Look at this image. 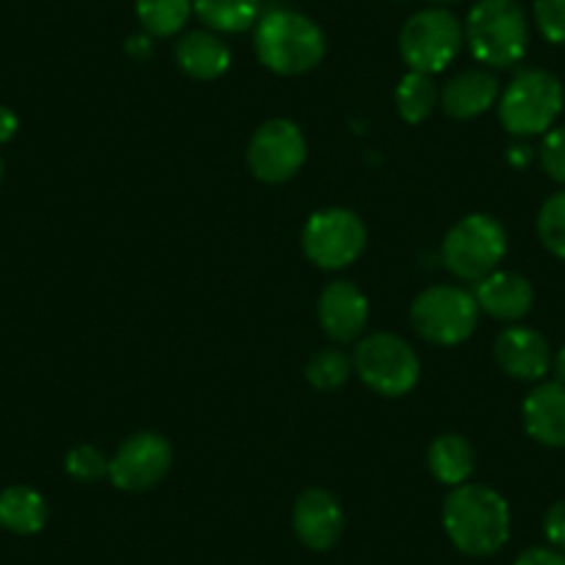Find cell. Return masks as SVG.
<instances>
[{"instance_id":"obj_1","label":"cell","mask_w":565,"mask_h":565,"mask_svg":"<svg viewBox=\"0 0 565 565\" xmlns=\"http://www.w3.org/2000/svg\"><path fill=\"white\" fill-rule=\"evenodd\" d=\"M444 530L455 548L469 557H491L510 541V504L493 488L463 482L452 488L441 510Z\"/></svg>"},{"instance_id":"obj_2","label":"cell","mask_w":565,"mask_h":565,"mask_svg":"<svg viewBox=\"0 0 565 565\" xmlns=\"http://www.w3.org/2000/svg\"><path fill=\"white\" fill-rule=\"evenodd\" d=\"M328 53L324 31L311 18L275 9L255 23V56L277 75H302L319 67Z\"/></svg>"},{"instance_id":"obj_3","label":"cell","mask_w":565,"mask_h":565,"mask_svg":"<svg viewBox=\"0 0 565 565\" xmlns=\"http://www.w3.org/2000/svg\"><path fill=\"white\" fill-rule=\"evenodd\" d=\"M477 62L488 67H510L530 47V23L519 0H480L463 29Z\"/></svg>"},{"instance_id":"obj_4","label":"cell","mask_w":565,"mask_h":565,"mask_svg":"<svg viewBox=\"0 0 565 565\" xmlns=\"http://www.w3.org/2000/svg\"><path fill=\"white\" fill-rule=\"evenodd\" d=\"M565 89L548 70H524L499 95V119L513 136H543L557 125Z\"/></svg>"},{"instance_id":"obj_5","label":"cell","mask_w":565,"mask_h":565,"mask_svg":"<svg viewBox=\"0 0 565 565\" xmlns=\"http://www.w3.org/2000/svg\"><path fill=\"white\" fill-rule=\"evenodd\" d=\"M508 253V231L491 214H469L455 222L444 236L441 258L447 269L460 280L480 282L499 269Z\"/></svg>"},{"instance_id":"obj_6","label":"cell","mask_w":565,"mask_h":565,"mask_svg":"<svg viewBox=\"0 0 565 565\" xmlns=\"http://www.w3.org/2000/svg\"><path fill=\"white\" fill-rule=\"evenodd\" d=\"M480 313L471 291L460 286H430L413 300L411 322L424 341L455 347L475 333Z\"/></svg>"},{"instance_id":"obj_7","label":"cell","mask_w":565,"mask_h":565,"mask_svg":"<svg viewBox=\"0 0 565 565\" xmlns=\"http://www.w3.org/2000/svg\"><path fill=\"white\" fill-rule=\"evenodd\" d=\"M463 25L447 9L416 12L399 34V53L413 73H444L463 45Z\"/></svg>"},{"instance_id":"obj_8","label":"cell","mask_w":565,"mask_h":565,"mask_svg":"<svg viewBox=\"0 0 565 565\" xmlns=\"http://www.w3.org/2000/svg\"><path fill=\"white\" fill-rule=\"evenodd\" d=\"M352 366L363 383L383 396H405L416 388L422 363L416 350L394 333H372L358 344Z\"/></svg>"},{"instance_id":"obj_9","label":"cell","mask_w":565,"mask_h":565,"mask_svg":"<svg viewBox=\"0 0 565 565\" xmlns=\"http://www.w3.org/2000/svg\"><path fill=\"white\" fill-rule=\"evenodd\" d=\"M302 249L319 269H344L366 249V225L355 211L322 209L306 222Z\"/></svg>"},{"instance_id":"obj_10","label":"cell","mask_w":565,"mask_h":565,"mask_svg":"<svg viewBox=\"0 0 565 565\" xmlns=\"http://www.w3.org/2000/svg\"><path fill=\"white\" fill-rule=\"evenodd\" d=\"M308 159V141L297 122L291 119H269L258 125V130L249 139L247 167L258 181L264 183H286L302 170Z\"/></svg>"},{"instance_id":"obj_11","label":"cell","mask_w":565,"mask_h":565,"mask_svg":"<svg viewBox=\"0 0 565 565\" xmlns=\"http://www.w3.org/2000/svg\"><path fill=\"white\" fill-rule=\"evenodd\" d=\"M172 469V447L159 433H136L108 458V480L125 493H145Z\"/></svg>"},{"instance_id":"obj_12","label":"cell","mask_w":565,"mask_h":565,"mask_svg":"<svg viewBox=\"0 0 565 565\" xmlns=\"http://www.w3.org/2000/svg\"><path fill=\"white\" fill-rule=\"evenodd\" d=\"M291 524L300 543H306L313 552H328L344 535L347 515L333 493L324 488H308L297 497Z\"/></svg>"},{"instance_id":"obj_13","label":"cell","mask_w":565,"mask_h":565,"mask_svg":"<svg viewBox=\"0 0 565 565\" xmlns=\"http://www.w3.org/2000/svg\"><path fill=\"white\" fill-rule=\"evenodd\" d=\"M493 358L508 377L521 380V383H537L552 372L554 355L546 335L537 333L535 328L513 324L499 333L497 344H493Z\"/></svg>"},{"instance_id":"obj_14","label":"cell","mask_w":565,"mask_h":565,"mask_svg":"<svg viewBox=\"0 0 565 565\" xmlns=\"http://www.w3.org/2000/svg\"><path fill=\"white\" fill-rule=\"evenodd\" d=\"M319 324L333 341H355L369 322V300L355 282L333 280L319 295Z\"/></svg>"},{"instance_id":"obj_15","label":"cell","mask_w":565,"mask_h":565,"mask_svg":"<svg viewBox=\"0 0 565 565\" xmlns=\"http://www.w3.org/2000/svg\"><path fill=\"white\" fill-rule=\"evenodd\" d=\"M475 300L488 317L499 319V322H519L535 306V289L519 271L497 269L477 282Z\"/></svg>"},{"instance_id":"obj_16","label":"cell","mask_w":565,"mask_h":565,"mask_svg":"<svg viewBox=\"0 0 565 565\" xmlns=\"http://www.w3.org/2000/svg\"><path fill=\"white\" fill-rule=\"evenodd\" d=\"M521 413L532 441L548 449L565 447V385H559L557 380L537 383L526 394Z\"/></svg>"},{"instance_id":"obj_17","label":"cell","mask_w":565,"mask_h":565,"mask_svg":"<svg viewBox=\"0 0 565 565\" xmlns=\"http://www.w3.org/2000/svg\"><path fill=\"white\" fill-rule=\"evenodd\" d=\"M499 81L488 70H463L444 84L438 106L455 119H475L497 106Z\"/></svg>"},{"instance_id":"obj_18","label":"cell","mask_w":565,"mask_h":565,"mask_svg":"<svg viewBox=\"0 0 565 565\" xmlns=\"http://www.w3.org/2000/svg\"><path fill=\"white\" fill-rule=\"evenodd\" d=\"M175 62L189 78L216 81L231 67V47L214 31H189L178 40Z\"/></svg>"},{"instance_id":"obj_19","label":"cell","mask_w":565,"mask_h":565,"mask_svg":"<svg viewBox=\"0 0 565 565\" xmlns=\"http://www.w3.org/2000/svg\"><path fill=\"white\" fill-rule=\"evenodd\" d=\"M47 524V502L36 488L12 486L0 491V526L14 535H36Z\"/></svg>"},{"instance_id":"obj_20","label":"cell","mask_w":565,"mask_h":565,"mask_svg":"<svg viewBox=\"0 0 565 565\" xmlns=\"http://www.w3.org/2000/svg\"><path fill=\"white\" fill-rule=\"evenodd\" d=\"M427 463L438 482L458 488L475 475V447L469 444V438L458 436V433H444L430 444Z\"/></svg>"},{"instance_id":"obj_21","label":"cell","mask_w":565,"mask_h":565,"mask_svg":"<svg viewBox=\"0 0 565 565\" xmlns=\"http://www.w3.org/2000/svg\"><path fill=\"white\" fill-rule=\"evenodd\" d=\"M194 14L214 34H238L260 20V0H194Z\"/></svg>"},{"instance_id":"obj_22","label":"cell","mask_w":565,"mask_h":565,"mask_svg":"<svg viewBox=\"0 0 565 565\" xmlns=\"http://www.w3.org/2000/svg\"><path fill=\"white\" fill-rule=\"evenodd\" d=\"M438 97H441V92H438L433 75L413 73V70L399 81V86L394 92L396 111L411 125H418L430 117L438 106Z\"/></svg>"},{"instance_id":"obj_23","label":"cell","mask_w":565,"mask_h":565,"mask_svg":"<svg viewBox=\"0 0 565 565\" xmlns=\"http://www.w3.org/2000/svg\"><path fill=\"white\" fill-rule=\"evenodd\" d=\"M194 0H136L141 29L150 36H172L186 29Z\"/></svg>"},{"instance_id":"obj_24","label":"cell","mask_w":565,"mask_h":565,"mask_svg":"<svg viewBox=\"0 0 565 565\" xmlns=\"http://www.w3.org/2000/svg\"><path fill=\"white\" fill-rule=\"evenodd\" d=\"M352 369L355 366H352V358L347 352L328 347V350H319L308 358L306 377L317 391H335L350 380Z\"/></svg>"},{"instance_id":"obj_25","label":"cell","mask_w":565,"mask_h":565,"mask_svg":"<svg viewBox=\"0 0 565 565\" xmlns=\"http://www.w3.org/2000/svg\"><path fill=\"white\" fill-rule=\"evenodd\" d=\"M537 238L554 258L565 260V189L552 194L537 211Z\"/></svg>"},{"instance_id":"obj_26","label":"cell","mask_w":565,"mask_h":565,"mask_svg":"<svg viewBox=\"0 0 565 565\" xmlns=\"http://www.w3.org/2000/svg\"><path fill=\"white\" fill-rule=\"evenodd\" d=\"M64 469L78 482H97L108 477V458L92 444H78L64 458Z\"/></svg>"},{"instance_id":"obj_27","label":"cell","mask_w":565,"mask_h":565,"mask_svg":"<svg viewBox=\"0 0 565 565\" xmlns=\"http://www.w3.org/2000/svg\"><path fill=\"white\" fill-rule=\"evenodd\" d=\"M537 159H541L543 172H546L554 183L565 186V125H559V128L554 125L552 130L543 134Z\"/></svg>"},{"instance_id":"obj_28","label":"cell","mask_w":565,"mask_h":565,"mask_svg":"<svg viewBox=\"0 0 565 565\" xmlns=\"http://www.w3.org/2000/svg\"><path fill=\"white\" fill-rule=\"evenodd\" d=\"M532 14L543 40L552 45H565V0H535Z\"/></svg>"},{"instance_id":"obj_29","label":"cell","mask_w":565,"mask_h":565,"mask_svg":"<svg viewBox=\"0 0 565 565\" xmlns=\"http://www.w3.org/2000/svg\"><path fill=\"white\" fill-rule=\"evenodd\" d=\"M543 535H546L548 546L559 548L565 554V499L548 508L546 519H543Z\"/></svg>"},{"instance_id":"obj_30","label":"cell","mask_w":565,"mask_h":565,"mask_svg":"<svg viewBox=\"0 0 565 565\" xmlns=\"http://www.w3.org/2000/svg\"><path fill=\"white\" fill-rule=\"evenodd\" d=\"M513 565H565V554L554 546H532L521 552Z\"/></svg>"},{"instance_id":"obj_31","label":"cell","mask_w":565,"mask_h":565,"mask_svg":"<svg viewBox=\"0 0 565 565\" xmlns=\"http://www.w3.org/2000/svg\"><path fill=\"white\" fill-rule=\"evenodd\" d=\"M18 128H20L18 114H14L12 108L0 106V145H7V141H12L14 134H18Z\"/></svg>"},{"instance_id":"obj_32","label":"cell","mask_w":565,"mask_h":565,"mask_svg":"<svg viewBox=\"0 0 565 565\" xmlns=\"http://www.w3.org/2000/svg\"><path fill=\"white\" fill-rule=\"evenodd\" d=\"M552 372H554V380H557L559 385H565V347H559L557 355L552 358Z\"/></svg>"},{"instance_id":"obj_33","label":"cell","mask_w":565,"mask_h":565,"mask_svg":"<svg viewBox=\"0 0 565 565\" xmlns=\"http://www.w3.org/2000/svg\"><path fill=\"white\" fill-rule=\"evenodd\" d=\"M0 178H3V159H0Z\"/></svg>"},{"instance_id":"obj_34","label":"cell","mask_w":565,"mask_h":565,"mask_svg":"<svg viewBox=\"0 0 565 565\" xmlns=\"http://www.w3.org/2000/svg\"><path fill=\"white\" fill-rule=\"evenodd\" d=\"M436 3H455V0H436Z\"/></svg>"}]
</instances>
